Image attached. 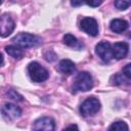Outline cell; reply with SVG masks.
<instances>
[{
	"mask_svg": "<svg viewBox=\"0 0 131 131\" xmlns=\"http://www.w3.org/2000/svg\"><path fill=\"white\" fill-rule=\"evenodd\" d=\"M12 42L20 48H29L38 45L40 43V39L33 34L19 33L12 39Z\"/></svg>",
	"mask_w": 131,
	"mask_h": 131,
	"instance_id": "cell-1",
	"label": "cell"
},
{
	"mask_svg": "<svg viewBox=\"0 0 131 131\" xmlns=\"http://www.w3.org/2000/svg\"><path fill=\"white\" fill-rule=\"evenodd\" d=\"M28 72H29L31 79L37 83L47 80L49 76L48 71L44 67H42L40 63H38L37 61H33L28 66Z\"/></svg>",
	"mask_w": 131,
	"mask_h": 131,
	"instance_id": "cell-2",
	"label": "cell"
},
{
	"mask_svg": "<svg viewBox=\"0 0 131 131\" xmlns=\"http://www.w3.org/2000/svg\"><path fill=\"white\" fill-rule=\"evenodd\" d=\"M93 87V80L89 73L80 72L75 79L74 82V90L75 91H88Z\"/></svg>",
	"mask_w": 131,
	"mask_h": 131,
	"instance_id": "cell-3",
	"label": "cell"
},
{
	"mask_svg": "<svg viewBox=\"0 0 131 131\" xmlns=\"http://www.w3.org/2000/svg\"><path fill=\"white\" fill-rule=\"evenodd\" d=\"M100 110V102L94 97H89L84 100L80 106V113L84 117H89L95 115Z\"/></svg>",
	"mask_w": 131,
	"mask_h": 131,
	"instance_id": "cell-4",
	"label": "cell"
},
{
	"mask_svg": "<svg viewBox=\"0 0 131 131\" xmlns=\"http://www.w3.org/2000/svg\"><path fill=\"white\" fill-rule=\"evenodd\" d=\"M95 52L98 55V57H100L101 60H103L104 62H108L112 60V58L114 57L113 54V47L111 46V44L106 41H101L99 42L96 47H95Z\"/></svg>",
	"mask_w": 131,
	"mask_h": 131,
	"instance_id": "cell-5",
	"label": "cell"
},
{
	"mask_svg": "<svg viewBox=\"0 0 131 131\" xmlns=\"http://www.w3.org/2000/svg\"><path fill=\"white\" fill-rule=\"evenodd\" d=\"M80 28L82 31L87 33L90 36H96L98 34V25L96 19L93 17H85L80 23Z\"/></svg>",
	"mask_w": 131,
	"mask_h": 131,
	"instance_id": "cell-6",
	"label": "cell"
},
{
	"mask_svg": "<svg viewBox=\"0 0 131 131\" xmlns=\"http://www.w3.org/2000/svg\"><path fill=\"white\" fill-rule=\"evenodd\" d=\"M14 21L8 14H2L0 19V33L1 37H6L12 33L14 30Z\"/></svg>",
	"mask_w": 131,
	"mask_h": 131,
	"instance_id": "cell-7",
	"label": "cell"
},
{
	"mask_svg": "<svg viewBox=\"0 0 131 131\" xmlns=\"http://www.w3.org/2000/svg\"><path fill=\"white\" fill-rule=\"evenodd\" d=\"M55 128V123L52 118L42 117L35 121L33 125L34 130H45V131H53Z\"/></svg>",
	"mask_w": 131,
	"mask_h": 131,
	"instance_id": "cell-8",
	"label": "cell"
},
{
	"mask_svg": "<svg viewBox=\"0 0 131 131\" xmlns=\"http://www.w3.org/2000/svg\"><path fill=\"white\" fill-rule=\"evenodd\" d=\"M2 114L4 115L5 118L10 119V120H14L20 117L21 115V110L19 106H17L14 103H5L2 107Z\"/></svg>",
	"mask_w": 131,
	"mask_h": 131,
	"instance_id": "cell-9",
	"label": "cell"
},
{
	"mask_svg": "<svg viewBox=\"0 0 131 131\" xmlns=\"http://www.w3.org/2000/svg\"><path fill=\"white\" fill-rule=\"evenodd\" d=\"M128 44L125 42H117L113 45V54L117 59L124 58L128 53Z\"/></svg>",
	"mask_w": 131,
	"mask_h": 131,
	"instance_id": "cell-10",
	"label": "cell"
},
{
	"mask_svg": "<svg viewBox=\"0 0 131 131\" xmlns=\"http://www.w3.org/2000/svg\"><path fill=\"white\" fill-rule=\"evenodd\" d=\"M110 28L115 33H123L128 29V23L121 18H115L111 21Z\"/></svg>",
	"mask_w": 131,
	"mask_h": 131,
	"instance_id": "cell-11",
	"label": "cell"
},
{
	"mask_svg": "<svg viewBox=\"0 0 131 131\" xmlns=\"http://www.w3.org/2000/svg\"><path fill=\"white\" fill-rule=\"evenodd\" d=\"M58 70L66 75H71L75 71V63L70 59H62L58 63Z\"/></svg>",
	"mask_w": 131,
	"mask_h": 131,
	"instance_id": "cell-12",
	"label": "cell"
},
{
	"mask_svg": "<svg viewBox=\"0 0 131 131\" xmlns=\"http://www.w3.org/2000/svg\"><path fill=\"white\" fill-rule=\"evenodd\" d=\"M63 43L66 44V45H68V46H70V47H72V48H76V49H80L83 45L78 41V39L75 37V36H73L72 34H66L64 36H63Z\"/></svg>",
	"mask_w": 131,
	"mask_h": 131,
	"instance_id": "cell-13",
	"label": "cell"
},
{
	"mask_svg": "<svg viewBox=\"0 0 131 131\" xmlns=\"http://www.w3.org/2000/svg\"><path fill=\"white\" fill-rule=\"evenodd\" d=\"M5 51L10 55L12 56L13 58H16V59H20L23 56H24V51L20 49V47L18 46H13V45H9V46H6L5 47Z\"/></svg>",
	"mask_w": 131,
	"mask_h": 131,
	"instance_id": "cell-14",
	"label": "cell"
},
{
	"mask_svg": "<svg viewBox=\"0 0 131 131\" xmlns=\"http://www.w3.org/2000/svg\"><path fill=\"white\" fill-rule=\"evenodd\" d=\"M110 130H118V131H123V130H128V126L125 122L123 121H117L115 123H113L110 128Z\"/></svg>",
	"mask_w": 131,
	"mask_h": 131,
	"instance_id": "cell-15",
	"label": "cell"
},
{
	"mask_svg": "<svg viewBox=\"0 0 131 131\" xmlns=\"http://www.w3.org/2000/svg\"><path fill=\"white\" fill-rule=\"evenodd\" d=\"M131 5V0H116L115 6L119 10H125Z\"/></svg>",
	"mask_w": 131,
	"mask_h": 131,
	"instance_id": "cell-16",
	"label": "cell"
},
{
	"mask_svg": "<svg viewBox=\"0 0 131 131\" xmlns=\"http://www.w3.org/2000/svg\"><path fill=\"white\" fill-rule=\"evenodd\" d=\"M6 94H7V96H8L9 98H11V99H13V100H17V101H21V100H23V97H21L16 91H14V90H8Z\"/></svg>",
	"mask_w": 131,
	"mask_h": 131,
	"instance_id": "cell-17",
	"label": "cell"
},
{
	"mask_svg": "<svg viewBox=\"0 0 131 131\" xmlns=\"http://www.w3.org/2000/svg\"><path fill=\"white\" fill-rule=\"evenodd\" d=\"M123 74H124V76H126L127 78L131 79V63H128V64H126V66L124 67V69H123Z\"/></svg>",
	"mask_w": 131,
	"mask_h": 131,
	"instance_id": "cell-18",
	"label": "cell"
},
{
	"mask_svg": "<svg viewBox=\"0 0 131 131\" xmlns=\"http://www.w3.org/2000/svg\"><path fill=\"white\" fill-rule=\"evenodd\" d=\"M101 1L102 0H85V2L89 6H91V7H97V6H99L101 4Z\"/></svg>",
	"mask_w": 131,
	"mask_h": 131,
	"instance_id": "cell-19",
	"label": "cell"
},
{
	"mask_svg": "<svg viewBox=\"0 0 131 131\" xmlns=\"http://www.w3.org/2000/svg\"><path fill=\"white\" fill-rule=\"evenodd\" d=\"M114 79H115V82H114V84H116V85H118V84H124L125 82H127L123 77H121L120 75H116V76H114L113 77Z\"/></svg>",
	"mask_w": 131,
	"mask_h": 131,
	"instance_id": "cell-20",
	"label": "cell"
},
{
	"mask_svg": "<svg viewBox=\"0 0 131 131\" xmlns=\"http://www.w3.org/2000/svg\"><path fill=\"white\" fill-rule=\"evenodd\" d=\"M85 0H71V4L73 5V6H80V5H82L83 4V2H84Z\"/></svg>",
	"mask_w": 131,
	"mask_h": 131,
	"instance_id": "cell-21",
	"label": "cell"
},
{
	"mask_svg": "<svg viewBox=\"0 0 131 131\" xmlns=\"http://www.w3.org/2000/svg\"><path fill=\"white\" fill-rule=\"evenodd\" d=\"M70 128H72V129H73V128H74V129H78V127H77L76 125H71V126H68L66 129H70Z\"/></svg>",
	"mask_w": 131,
	"mask_h": 131,
	"instance_id": "cell-22",
	"label": "cell"
}]
</instances>
